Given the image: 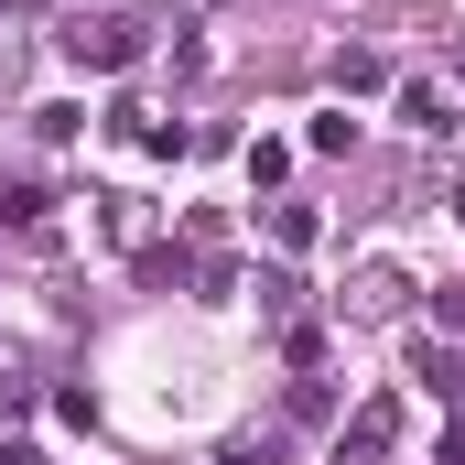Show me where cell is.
<instances>
[{
	"label": "cell",
	"mask_w": 465,
	"mask_h": 465,
	"mask_svg": "<svg viewBox=\"0 0 465 465\" xmlns=\"http://www.w3.org/2000/svg\"><path fill=\"white\" fill-rule=\"evenodd\" d=\"M54 44H65V54H76L87 76H119V65H141V44H152V22H141V11H76V22H65Z\"/></svg>",
	"instance_id": "cell-1"
},
{
	"label": "cell",
	"mask_w": 465,
	"mask_h": 465,
	"mask_svg": "<svg viewBox=\"0 0 465 465\" xmlns=\"http://www.w3.org/2000/svg\"><path fill=\"white\" fill-rule=\"evenodd\" d=\"M444 206H455V228H465V173H455V195H444Z\"/></svg>",
	"instance_id": "cell-12"
},
{
	"label": "cell",
	"mask_w": 465,
	"mask_h": 465,
	"mask_svg": "<svg viewBox=\"0 0 465 465\" xmlns=\"http://www.w3.org/2000/svg\"><path fill=\"white\" fill-rule=\"evenodd\" d=\"M379 76H390V65H379V54H336V87H347V98H368V87H379Z\"/></svg>",
	"instance_id": "cell-10"
},
{
	"label": "cell",
	"mask_w": 465,
	"mask_h": 465,
	"mask_svg": "<svg viewBox=\"0 0 465 465\" xmlns=\"http://www.w3.org/2000/svg\"><path fill=\"white\" fill-rule=\"evenodd\" d=\"M33 130H44V141H54V152H65V141H76V130H87V109H76V98H54V109H33Z\"/></svg>",
	"instance_id": "cell-7"
},
{
	"label": "cell",
	"mask_w": 465,
	"mask_h": 465,
	"mask_svg": "<svg viewBox=\"0 0 465 465\" xmlns=\"http://www.w3.org/2000/svg\"><path fill=\"white\" fill-rule=\"evenodd\" d=\"M455 87H465V44H455Z\"/></svg>",
	"instance_id": "cell-13"
},
{
	"label": "cell",
	"mask_w": 465,
	"mask_h": 465,
	"mask_svg": "<svg viewBox=\"0 0 465 465\" xmlns=\"http://www.w3.org/2000/svg\"><path fill=\"white\" fill-rule=\"evenodd\" d=\"M217 11H228V0H217Z\"/></svg>",
	"instance_id": "cell-14"
},
{
	"label": "cell",
	"mask_w": 465,
	"mask_h": 465,
	"mask_svg": "<svg viewBox=\"0 0 465 465\" xmlns=\"http://www.w3.org/2000/svg\"><path fill=\"white\" fill-rule=\"evenodd\" d=\"M411 379H422L433 401H455V390H465V368H455V347H433V336L411 347Z\"/></svg>",
	"instance_id": "cell-4"
},
{
	"label": "cell",
	"mask_w": 465,
	"mask_h": 465,
	"mask_svg": "<svg viewBox=\"0 0 465 465\" xmlns=\"http://www.w3.org/2000/svg\"><path fill=\"white\" fill-rule=\"evenodd\" d=\"M303 141H314V152H357V119H347V109H314V130H303Z\"/></svg>",
	"instance_id": "cell-8"
},
{
	"label": "cell",
	"mask_w": 465,
	"mask_h": 465,
	"mask_svg": "<svg viewBox=\"0 0 465 465\" xmlns=\"http://www.w3.org/2000/svg\"><path fill=\"white\" fill-rule=\"evenodd\" d=\"M401 119H411L422 141H455V98H444L433 76H411V87H401Z\"/></svg>",
	"instance_id": "cell-3"
},
{
	"label": "cell",
	"mask_w": 465,
	"mask_h": 465,
	"mask_svg": "<svg viewBox=\"0 0 465 465\" xmlns=\"http://www.w3.org/2000/svg\"><path fill=\"white\" fill-rule=\"evenodd\" d=\"M44 206H54L44 184H22V173H0V228H44Z\"/></svg>",
	"instance_id": "cell-5"
},
{
	"label": "cell",
	"mask_w": 465,
	"mask_h": 465,
	"mask_svg": "<svg viewBox=\"0 0 465 465\" xmlns=\"http://www.w3.org/2000/svg\"><path fill=\"white\" fill-rule=\"evenodd\" d=\"M271 238H282V249H314V238H325V217H314V206H292V195H282V206H271Z\"/></svg>",
	"instance_id": "cell-6"
},
{
	"label": "cell",
	"mask_w": 465,
	"mask_h": 465,
	"mask_svg": "<svg viewBox=\"0 0 465 465\" xmlns=\"http://www.w3.org/2000/svg\"><path fill=\"white\" fill-rule=\"evenodd\" d=\"M282 173H292V152H282V141H249V184H260V195H271V184H282Z\"/></svg>",
	"instance_id": "cell-9"
},
{
	"label": "cell",
	"mask_w": 465,
	"mask_h": 465,
	"mask_svg": "<svg viewBox=\"0 0 465 465\" xmlns=\"http://www.w3.org/2000/svg\"><path fill=\"white\" fill-rule=\"evenodd\" d=\"M390 444H401V390H368V401H357V422L336 433V465H379Z\"/></svg>",
	"instance_id": "cell-2"
},
{
	"label": "cell",
	"mask_w": 465,
	"mask_h": 465,
	"mask_svg": "<svg viewBox=\"0 0 465 465\" xmlns=\"http://www.w3.org/2000/svg\"><path fill=\"white\" fill-rule=\"evenodd\" d=\"M0 465H44V455H33V444H0Z\"/></svg>",
	"instance_id": "cell-11"
}]
</instances>
